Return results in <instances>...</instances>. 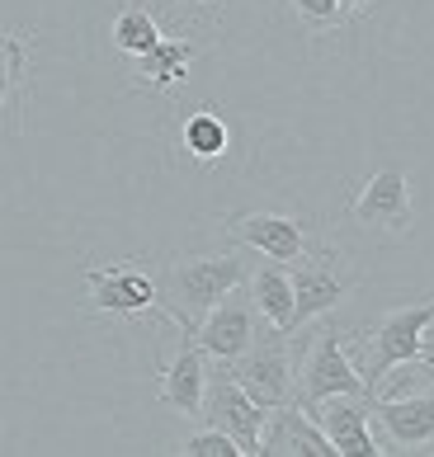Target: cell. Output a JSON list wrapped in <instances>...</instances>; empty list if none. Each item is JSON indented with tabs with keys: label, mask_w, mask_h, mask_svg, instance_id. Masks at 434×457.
<instances>
[{
	"label": "cell",
	"mask_w": 434,
	"mask_h": 457,
	"mask_svg": "<svg viewBox=\"0 0 434 457\" xmlns=\"http://www.w3.org/2000/svg\"><path fill=\"white\" fill-rule=\"evenodd\" d=\"M250 278V250H222V255H179L161 269V312L179 326V335H194V326L204 320L231 287H241Z\"/></svg>",
	"instance_id": "1"
},
{
	"label": "cell",
	"mask_w": 434,
	"mask_h": 457,
	"mask_svg": "<svg viewBox=\"0 0 434 457\" xmlns=\"http://www.w3.org/2000/svg\"><path fill=\"white\" fill-rule=\"evenodd\" d=\"M288 283H293V335H297L307 320L330 316L355 293V264L345 260V250L330 236H316L307 255L288 264Z\"/></svg>",
	"instance_id": "2"
},
{
	"label": "cell",
	"mask_w": 434,
	"mask_h": 457,
	"mask_svg": "<svg viewBox=\"0 0 434 457\" xmlns=\"http://www.w3.org/2000/svg\"><path fill=\"white\" fill-rule=\"evenodd\" d=\"M312 326V320H307ZM293 382H297V401H326V396H369L355 359H349L345 330L336 320L312 326L303 349L293 353Z\"/></svg>",
	"instance_id": "3"
},
{
	"label": "cell",
	"mask_w": 434,
	"mask_h": 457,
	"mask_svg": "<svg viewBox=\"0 0 434 457\" xmlns=\"http://www.w3.org/2000/svg\"><path fill=\"white\" fill-rule=\"evenodd\" d=\"M430 320H434V297L382 312L369 330L355 335V353H349V359H355V368H359V378H363L369 392H373V382L388 368H396V363H406V359L421 353V335H425Z\"/></svg>",
	"instance_id": "4"
},
{
	"label": "cell",
	"mask_w": 434,
	"mask_h": 457,
	"mask_svg": "<svg viewBox=\"0 0 434 457\" xmlns=\"http://www.w3.org/2000/svg\"><path fill=\"white\" fill-rule=\"evenodd\" d=\"M227 372L237 378V386L260 401L264 411H274V405H288L297 401V382H293V335L270 326V320H260L255 340H250V349L241 353V359H231Z\"/></svg>",
	"instance_id": "5"
},
{
	"label": "cell",
	"mask_w": 434,
	"mask_h": 457,
	"mask_svg": "<svg viewBox=\"0 0 434 457\" xmlns=\"http://www.w3.org/2000/svg\"><path fill=\"white\" fill-rule=\"evenodd\" d=\"M227 236L237 245H246L250 255H260V260H274L288 269L293 260H303L312 241H316V231L307 217H297L288 208H246V212H231L227 217Z\"/></svg>",
	"instance_id": "6"
},
{
	"label": "cell",
	"mask_w": 434,
	"mask_h": 457,
	"mask_svg": "<svg viewBox=\"0 0 434 457\" xmlns=\"http://www.w3.org/2000/svg\"><path fill=\"white\" fill-rule=\"evenodd\" d=\"M86 307L99 316H152L161 312V287L142 264H90L86 269Z\"/></svg>",
	"instance_id": "7"
},
{
	"label": "cell",
	"mask_w": 434,
	"mask_h": 457,
	"mask_svg": "<svg viewBox=\"0 0 434 457\" xmlns=\"http://www.w3.org/2000/svg\"><path fill=\"white\" fill-rule=\"evenodd\" d=\"M264 405L260 401H250L237 378L227 372V363H213L208 368V386H204V411H198V420L213 429H222L231 444L241 448V457L250 453H260V429H264Z\"/></svg>",
	"instance_id": "8"
},
{
	"label": "cell",
	"mask_w": 434,
	"mask_h": 457,
	"mask_svg": "<svg viewBox=\"0 0 434 457\" xmlns=\"http://www.w3.org/2000/svg\"><path fill=\"white\" fill-rule=\"evenodd\" d=\"M349 222L363 231H382V236H411L415 208H411V179L402 165H378L359 184L355 203H349Z\"/></svg>",
	"instance_id": "9"
},
{
	"label": "cell",
	"mask_w": 434,
	"mask_h": 457,
	"mask_svg": "<svg viewBox=\"0 0 434 457\" xmlns=\"http://www.w3.org/2000/svg\"><path fill=\"white\" fill-rule=\"evenodd\" d=\"M373 434L382 453H434V392L373 396Z\"/></svg>",
	"instance_id": "10"
},
{
	"label": "cell",
	"mask_w": 434,
	"mask_h": 457,
	"mask_svg": "<svg viewBox=\"0 0 434 457\" xmlns=\"http://www.w3.org/2000/svg\"><path fill=\"white\" fill-rule=\"evenodd\" d=\"M260 320L264 316L255 312V302H250L246 283H241V287H231V293L194 326V345L204 349L213 363H231V359H241V353L250 349Z\"/></svg>",
	"instance_id": "11"
},
{
	"label": "cell",
	"mask_w": 434,
	"mask_h": 457,
	"mask_svg": "<svg viewBox=\"0 0 434 457\" xmlns=\"http://www.w3.org/2000/svg\"><path fill=\"white\" fill-rule=\"evenodd\" d=\"M326 434L336 457H359V453H382L373 434V396H326V401H297Z\"/></svg>",
	"instance_id": "12"
},
{
	"label": "cell",
	"mask_w": 434,
	"mask_h": 457,
	"mask_svg": "<svg viewBox=\"0 0 434 457\" xmlns=\"http://www.w3.org/2000/svg\"><path fill=\"white\" fill-rule=\"evenodd\" d=\"M260 453H270V457H336V448L326 444V434L316 429V420L297 401L274 405V411L264 415Z\"/></svg>",
	"instance_id": "13"
},
{
	"label": "cell",
	"mask_w": 434,
	"mask_h": 457,
	"mask_svg": "<svg viewBox=\"0 0 434 457\" xmlns=\"http://www.w3.org/2000/svg\"><path fill=\"white\" fill-rule=\"evenodd\" d=\"M204 386H208V353L194 345V335H179L175 359L161 368V401L175 415L198 420V411H204Z\"/></svg>",
	"instance_id": "14"
},
{
	"label": "cell",
	"mask_w": 434,
	"mask_h": 457,
	"mask_svg": "<svg viewBox=\"0 0 434 457\" xmlns=\"http://www.w3.org/2000/svg\"><path fill=\"white\" fill-rule=\"evenodd\" d=\"M194 53H198V43L189 38V33H165L152 53L132 57V86L152 90V95L179 90L189 80V71H194Z\"/></svg>",
	"instance_id": "15"
},
{
	"label": "cell",
	"mask_w": 434,
	"mask_h": 457,
	"mask_svg": "<svg viewBox=\"0 0 434 457\" xmlns=\"http://www.w3.org/2000/svg\"><path fill=\"white\" fill-rule=\"evenodd\" d=\"M24 86H29V43L20 33L0 38V137H14L24 123Z\"/></svg>",
	"instance_id": "16"
},
{
	"label": "cell",
	"mask_w": 434,
	"mask_h": 457,
	"mask_svg": "<svg viewBox=\"0 0 434 457\" xmlns=\"http://www.w3.org/2000/svg\"><path fill=\"white\" fill-rule=\"evenodd\" d=\"M246 293H250L255 312L270 320V326H279V330H288V335H293V283H288V269L274 264V260L250 264Z\"/></svg>",
	"instance_id": "17"
},
{
	"label": "cell",
	"mask_w": 434,
	"mask_h": 457,
	"mask_svg": "<svg viewBox=\"0 0 434 457\" xmlns=\"http://www.w3.org/2000/svg\"><path fill=\"white\" fill-rule=\"evenodd\" d=\"M227 146H231V128H227V118L217 109H194L185 123H179V151H185L189 161H198V165L222 161Z\"/></svg>",
	"instance_id": "18"
},
{
	"label": "cell",
	"mask_w": 434,
	"mask_h": 457,
	"mask_svg": "<svg viewBox=\"0 0 434 457\" xmlns=\"http://www.w3.org/2000/svg\"><path fill=\"white\" fill-rule=\"evenodd\" d=\"M109 38H113V47H119V53L132 62V57L152 53V47L165 38V24L156 20V10H146V5H138V0H128V5L113 14Z\"/></svg>",
	"instance_id": "19"
},
{
	"label": "cell",
	"mask_w": 434,
	"mask_h": 457,
	"mask_svg": "<svg viewBox=\"0 0 434 457\" xmlns=\"http://www.w3.org/2000/svg\"><path fill=\"white\" fill-rule=\"evenodd\" d=\"M175 453H179V457H241V448L231 444L222 429H213V425L194 429L185 444H175Z\"/></svg>",
	"instance_id": "20"
},
{
	"label": "cell",
	"mask_w": 434,
	"mask_h": 457,
	"mask_svg": "<svg viewBox=\"0 0 434 457\" xmlns=\"http://www.w3.org/2000/svg\"><path fill=\"white\" fill-rule=\"evenodd\" d=\"M297 10V20H303L312 33H326V29H340L345 24V5L340 0H288Z\"/></svg>",
	"instance_id": "21"
},
{
	"label": "cell",
	"mask_w": 434,
	"mask_h": 457,
	"mask_svg": "<svg viewBox=\"0 0 434 457\" xmlns=\"http://www.w3.org/2000/svg\"><path fill=\"white\" fill-rule=\"evenodd\" d=\"M227 0H161L165 20H179V24H198V20H213Z\"/></svg>",
	"instance_id": "22"
},
{
	"label": "cell",
	"mask_w": 434,
	"mask_h": 457,
	"mask_svg": "<svg viewBox=\"0 0 434 457\" xmlns=\"http://www.w3.org/2000/svg\"><path fill=\"white\" fill-rule=\"evenodd\" d=\"M415 359L425 363V372H430V382H434V320L425 326V335H421V353H415Z\"/></svg>",
	"instance_id": "23"
},
{
	"label": "cell",
	"mask_w": 434,
	"mask_h": 457,
	"mask_svg": "<svg viewBox=\"0 0 434 457\" xmlns=\"http://www.w3.org/2000/svg\"><path fill=\"white\" fill-rule=\"evenodd\" d=\"M340 5H345V14H349V10H363L369 0H340Z\"/></svg>",
	"instance_id": "24"
},
{
	"label": "cell",
	"mask_w": 434,
	"mask_h": 457,
	"mask_svg": "<svg viewBox=\"0 0 434 457\" xmlns=\"http://www.w3.org/2000/svg\"><path fill=\"white\" fill-rule=\"evenodd\" d=\"M5 33H10V29H0V38H5Z\"/></svg>",
	"instance_id": "25"
}]
</instances>
